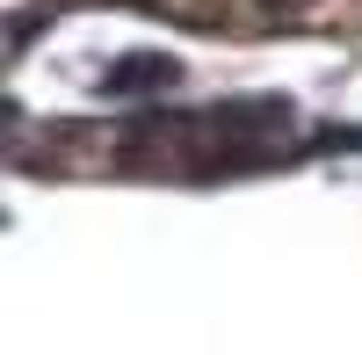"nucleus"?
<instances>
[{"mask_svg": "<svg viewBox=\"0 0 362 355\" xmlns=\"http://www.w3.org/2000/svg\"><path fill=\"white\" fill-rule=\"evenodd\" d=\"M131 160L153 167H254L290 153V102H232L210 116H138Z\"/></svg>", "mask_w": 362, "mask_h": 355, "instance_id": "obj_1", "label": "nucleus"}, {"mask_svg": "<svg viewBox=\"0 0 362 355\" xmlns=\"http://www.w3.org/2000/svg\"><path fill=\"white\" fill-rule=\"evenodd\" d=\"M167 80H174L167 58H138V66H116L109 73V95H124V87H167Z\"/></svg>", "mask_w": 362, "mask_h": 355, "instance_id": "obj_2", "label": "nucleus"}]
</instances>
